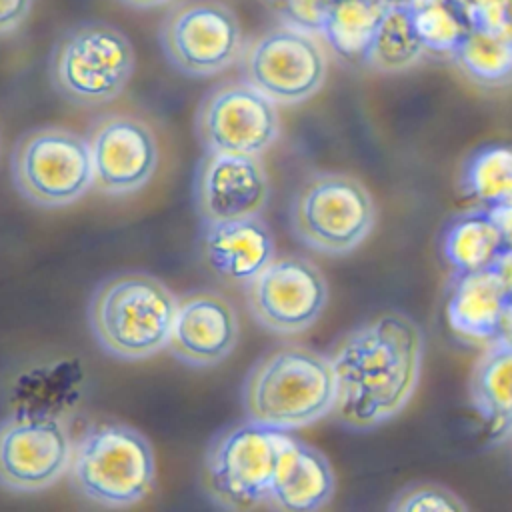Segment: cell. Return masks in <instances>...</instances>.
Segmentation results:
<instances>
[{
	"label": "cell",
	"mask_w": 512,
	"mask_h": 512,
	"mask_svg": "<svg viewBox=\"0 0 512 512\" xmlns=\"http://www.w3.org/2000/svg\"><path fill=\"white\" fill-rule=\"evenodd\" d=\"M70 486L88 502L124 508L140 502L156 480L150 442L136 428L106 422L88 428L74 444Z\"/></svg>",
	"instance_id": "277c9868"
},
{
	"label": "cell",
	"mask_w": 512,
	"mask_h": 512,
	"mask_svg": "<svg viewBox=\"0 0 512 512\" xmlns=\"http://www.w3.org/2000/svg\"><path fill=\"white\" fill-rule=\"evenodd\" d=\"M510 308L508 292L494 268L456 274L446 316L454 332L470 340H494L502 334Z\"/></svg>",
	"instance_id": "d6986e66"
},
{
	"label": "cell",
	"mask_w": 512,
	"mask_h": 512,
	"mask_svg": "<svg viewBox=\"0 0 512 512\" xmlns=\"http://www.w3.org/2000/svg\"><path fill=\"white\" fill-rule=\"evenodd\" d=\"M468 506L452 490L436 484H418L402 490L390 510L394 512H462Z\"/></svg>",
	"instance_id": "4316f807"
},
{
	"label": "cell",
	"mask_w": 512,
	"mask_h": 512,
	"mask_svg": "<svg viewBox=\"0 0 512 512\" xmlns=\"http://www.w3.org/2000/svg\"><path fill=\"white\" fill-rule=\"evenodd\" d=\"M122 4L130 6V8H136V10H150V8H158V6H164L172 0H120Z\"/></svg>",
	"instance_id": "d6a6232c"
},
{
	"label": "cell",
	"mask_w": 512,
	"mask_h": 512,
	"mask_svg": "<svg viewBox=\"0 0 512 512\" xmlns=\"http://www.w3.org/2000/svg\"><path fill=\"white\" fill-rule=\"evenodd\" d=\"M200 250L220 278L248 284L274 260V236L260 216L202 222Z\"/></svg>",
	"instance_id": "e0dca14e"
},
{
	"label": "cell",
	"mask_w": 512,
	"mask_h": 512,
	"mask_svg": "<svg viewBox=\"0 0 512 512\" xmlns=\"http://www.w3.org/2000/svg\"><path fill=\"white\" fill-rule=\"evenodd\" d=\"M10 168L16 190L42 208L68 206L94 184L88 138L56 126L20 136Z\"/></svg>",
	"instance_id": "ba28073f"
},
{
	"label": "cell",
	"mask_w": 512,
	"mask_h": 512,
	"mask_svg": "<svg viewBox=\"0 0 512 512\" xmlns=\"http://www.w3.org/2000/svg\"><path fill=\"white\" fill-rule=\"evenodd\" d=\"M178 298L156 276L124 272L96 286L88 324L98 346L120 360H142L168 346Z\"/></svg>",
	"instance_id": "3957f363"
},
{
	"label": "cell",
	"mask_w": 512,
	"mask_h": 512,
	"mask_svg": "<svg viewBox=\"0 0 512 512\" xmlns=\"http://www.w3.org/2000/svg\"><path fill=\"white\" fill-rule=\"evenodd\" d=\"M336 376L332 414L354 430L394 418L412 398L424 360V332L388 312L344 334L328 354Z\"/></svg>",
	"instance_id": "6da1fadb"
},
{
	"label": "cell",
	"mask_w": 512,
	"mask_h": 512,
	"mask_svg": "<svg viewBox=\"0 0 512 512\" xmlns=\"http://www.w3.org/2000/svg\"><path fill=\"white\" fill-rule=\"evenodd\" d=\"M336 478L328 458L286 432L270 500L280 510H320L334 494Z\"/></svg>",
	"instance_id": "ac0fdd59"
},
{
	"label": "cell",
	"mask_w": 512,
	"mask_h": 512,
	"mask_svg": "<svg viewBox=\"0 0 512 512\" xmlns=\"http://www.w3.org/2000/svg\"><path fill=\"white\" fill-rule=\"evenodd\" d=\"M166 60L182 74L204 78L230 68L244 50L236 12L218 0L172 6L158 30Z\"/></svg>",
	"instance_id": "9c48e42d"
},
{
	"label": "cell",
	"mask_w": 512,
	"mask_h": 512,
	"mask_svg": "<svg viewBox=\"0 0 512 512\" xmlns=\"http://www.w3.org/2000/svg\"><path fill=\"white\" fill-rule=\"evenodd\" d=\"M452 60L474 82L482 86H504L512 82V44L472 26Z\"/></svg>",
	"instance_id": "cb8c5ba5"
},
{
	"label": "cell",
	"mask_w": 512,
	"mask_h": 512,
	"mask_svg": "<svg viewBox=\"0 0 512 512\" xmlns=\"http://www.w3.org/2000/svg\"><path fill=\"white\" fill-rule=\"evenodd\" d=\"M462 188L486 208L512 202V146L492 144L468 158Z\"/></svg>",
	"instance_id": "d4e9b609"
},
{
	"label": "cell",
	"mask_w": 512,
	"mask_h": 512,
	"mask_svg": "<svg viewBox=\"0 0 512 512\" xmlns=\"http://www.w3.org/2000/svg\"><path fill=\"white\" fill-rule=\"evenodd\" d=\"M492 216L496 218L506 242H508V248H512V202H506V204H498V206H492L490 208Z\"/></svg>",
	"instance_id": "4dcf8cb0"
},
{
	"label": "cell",
	"mask_w": 512,
	"mask_h": 512,
	"mask_svg": "<svg viewBox=\"0 0 512 512\" xmlns=\"http://www.w3.org/2000/svg\"><path fill=\"white\" fill-rule=\"evenodd\" d=\"M72 450L64 418L20 408L0 420V486L18 494L46 490L68 470Z\"/></svg>",
	"instance_id": "30bf717a"
},
{
	"label": "cell",
	"mask_w": 512,
	"mask_h": 512,
	"mask_svg": "<svg viewBox=\"0 0 512 512\" xmlns=\"http://www.w3.org/2000/svg\"><path fill=\"white\" fill-rule=\"evenodd\" d=\"M194 130L204 152L262 154L280 136L276 102L252 84L222 82L198 104Z\"/></svg>",
	"instance_id": "7c38bea8"
},
{
	"label": "cell",
	"mask_w": 512,
	"mask_h": 512,
	"mask_svg": "<svg viewBox=\"0 0 512 512\" xmlns=\"http://www.w3.org/2000/svg\"><path fill=\"white\" fill-rule=\"evenodd\" d=\"M286 432L252 420L220 430L204 454L202 486L222 510H250L270 500Z\"/></svg>",
	"instance_id": "8992f818"
},
{
	"label": "cell",
	"mask_w": 512,
	"mask_h": 512,
	"mask_svg": "<svg viewBox=\"0 0 512 512\" xmlns=\"http://www.w3.org/2000/svg\"><path fill=\"white\" fill-rule=\"evenodd\" d=\"M470 398L488 426L492 442L512 434V342L490 340L470 376Z\"/></svg>",
	"instance_id": "ffe728a7"
},
{
	"label": "cell",
	"mask_w": 512,
	"mask_h": 512,
	"mask_svg": "<svg viewBox=\"0 0 512 512\" xmlns=\"http://www.w3.org/2000/svg\"><path fill=\"white\" fill-rule=\"evenodd\" d=\"M424 52L410 8L394 4L386 8L362 62L378 72L392 74L414 66Z\"/></svg>",
	"instance_id": "603a6c76"
},
{
	"label": "cell",
	"mask_w": 512,
	"mask_h": 512,
	"mask_svg": "<svg viewBox=\"0 0 512 512\" xmlns=\"http://www.w3.org/2000/svg\"><path fill=\"white\" fill-rule=\"evenodd\" d=\"M34 0H0V36L16 32L30 16Z\"/></svg>",
	"instance_id": "f546056e"
},
{
	"label": "cell",
	"mask_w": 512,
	"mask_h": 512,
	"mask_svg": "<svg viewBox=\"0 0 512 512\" xmlns=\"http://www.w3.org/2000/svg\"><path fill=\"white\" fill-rule=\"evenodd\" d=\"M270 180L254 154L204 152L194 174V204L202 222L260 216Z\"/></svg>",
	"instance_id": "9a60e30c"
},
{
	"label": "cell",
	"mask_w": 512,
	"mask_h": 512,
	"mask_svg": "<svg viewBox=\"0 0 512 512\" xmlns=\"http://www.w3.org/2000/svg\"><path fill=\"white\" fill-rule=\"evenodd\" d=\"M240 70L272 102L298 104L322 88L326 56L310 32L286 24L252 38L242 50Z\"/></svg>",
	"instance_id": "8fae6325"
},
{
	"label": "cell",
	"mask_w": 512,
	"mask_h": 512,
	"mask_svg": "<svg viewBox=\"0 0 512 512\" xmlns=\"http://www.w3.org/2000/svg\"><path fill=\"white\" fill-rule=\"evenodd\" d=\"M382 2H386L388 6H394V4H404V6H412V4H418V2H422V0H382Z\"/></svg>",
	"instance_id": "e575fe53"
},
{
	"label": "cell",
	"mask_w": 512,
	"mask_h": 512,
	"mask_svg": "<svg viewBox=\"0 0 512 512\" xmlns=\"http://www.w3.org/2000/svg\"><path fill=\"white\" fill-rule=\"evenodd\" d=\"M388 4L382 0H334L320 34L348 60H364Z\"/></svg>",
	"instance_id": "7402d4cb"
},
{
	"label": "cell",
	"mask_w": 512,
	"mask_h": 512,
	"mask_svg": "<svg viewBox=\"0 0 512 512\" xmlns=\"http://www.w3.org/2000/svg\"><path fill=\"white\" fill-rule=\"evenodd\" d=\"M334 0H278L288 26L320 32Z\"/></svg>",
	"instance_id": "f1b7e54d"
},
{
	"label": "cell",
	"mask_w": 512,
	"mask_h": 512,
	"mask_svg": "<svg viewBox=\"0 0 512 512\" xmlns=\"http://www.w3.org/2000/svg\"><path fill=\"white\" fill-rule=\"evenodd\" d=\"M508 250V242L490 208L472 210L450 222L442 240V254L456 274L494 268Z\"/></svg>",
	"instance_id": "44dd1931"
},
{
	"label": "cell",
	"mask_w": 512,
	"mask_h": 512,
	"mask_svg": "<svg viewBox=\"0 0 512 512\" xmlns=\"http://www.w3.org/2000/svg\"><path fill=\"white\" fill-rule=\"evenodd\" d=\"M458 2H460L464 8H470V6H474V4L480 2V0H458Z\"/></svg>",
	"instance_id": "d590c367"
},
{
	"label": "cell",
	"mask_w": 512,
	"mask_h": 512,
	"mask_svg": "<svg viewBox=\"0 0 512 512\" xmlns=\"http://www.w3.org/2000/svg\"><path fill=\"white\" fill-rule=\"evenodd\" d=\"M94 186L112 196L144 188L158 166L152 128L130 114H106L88 130Z\"/></svg>",
	"instance_id": "5bb4252c"
},
{
	"label": "cell",
	"mask_w": 512,
	"mask_h": 512,
	"mask_svg": "<svg viewBox=\"0 0 512 512\" xmlns=\"http://www.w3.org/2000/svg\"><path fill=\"white\" fill-rule=\"evenodd\" d=\"M238 338V314L230 300L204 290L178 300L166 348L182 364L210 368L234 352Z\"/></svg>",
	"instance_id": "2e32d148"
},
{
	"label": "cell",
	"mask_w": 512,
	"mask_h": 512,
	"mask_svg": "<svg viewBox=\"0 0 512 512\" xmlns=\"http://www.w3.org/2000/svg\"><path fill=\"white\" fill-rule=\"evenodd\" d=\"M466 14L472 26L512 44V0H480Z\"/></svg>",
	"instance_id": "83f0119b"
},
{
	"label": "cell",
	"mask_w": 512,
	"mask_h": 512,
	"mask_svg": "<svg viewBox=\"0 0 512 512\" xmlns=\"http://www.w3.org/2000/svg\"><path fill=\"white\" fill-rule=\"evenodd\" d=\"M136 68L128 36L100 20L68 28L48 60L52 88L78 106H102L118 98Z\"/></svg>",
	"instance_id": "5b68a950"
},
{
	"label": "cell",
	"mask_w": 512,
	"mask_h": 512,
	"mask_svg": "<svg viewBox=\"0 0 512 512\" xmlns=\"http://www.w3.org/2000/svg\"><path fill=\"white\" fill-rule=\"evenodd\" d=\"M494 270L498 272L506 292H508V298H510V306H512V248H508L500 258L498 262L494 264Z\"/></svg>",
	"instance_id": "1f68e13d"
},
{
	"label": "cell",
	"mask_w": 512,
	"mask_h": 512,
	"mask_svg": "<svg viewBox=\"0 0 512 512\" xmlns=\"http://www.w3.org/2000/svg\"><path fill=\"white\" fill-rule=\"evenodd\" d=\"M506 340L512 342V306L508 308V314H506V320H504V328H502V334Z\"/></svg>",
	"instance_id": "836d02e7"
},
{
	"label": "cell",
	"mask_w": 512,
	"mask_h": 512,
	"mask_svg": "<svg viewBox=\"0 0 512 512\" xmlns=\"http://www.w3.org/2000/svg\"><path fill=\"white\" fill-rule=\"evenodd\" d=\"M294 234L322 254H348L372 232L376 208L362 182L348 174L318 172L304 180L292 200Z\"/></svg>",
	"instance_id": "52a82bcc"
},
{
	"label": "cell",
	"mask_w": 512,
	"mask_h": 512,
	"mask_svg": "<svg viewBox=\"0 0 512 512\" xmlns=\"http://www.w3.org/2000/svg\"><path fill=\"white\" fill-rule=\"evenodd\" d=\"M328 302V284L316 264L280 256L246 284L252 318L274 334H300L316 324Z\"/></svg>",
	"instance_id": "4fadbf2b"
},
{
	"label": "cell",
	"mask_w": 512,
	"mask_h": 512,
	"mask_svg": "<svg viewBox=\"0 0 512 512\" xmlns=\"http://www.w3.org/2000/svg\"><path fill=\"white\" fill-rule=\"evenodd\" d=\"M336 376L328 356L306 346H280L264 354L242 386L248 420L274 428L296 430L332 412Z\"/></svg>",
	"instance_id": "7a4b0ae2"
},
{
	"label": "cell",
	"mask_w": 512,
	"mask_h": 512,
	"mask_svg": "<svg viewBox=\"0 0 512 512\" xmlns=\"http://www.w3.org/2000/svg\"><path fill=\"white\" fill-rule=\"evenodd\" d=\"M408 8L424 50L436 54L452 56L472 28L466 8L458 0H422Z\"/></svg>",
	"instance_id": "484cf974"
}]
</instances>
